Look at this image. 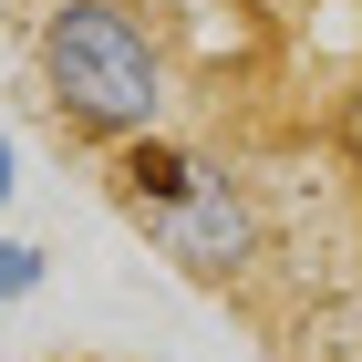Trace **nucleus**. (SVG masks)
<instances>
[{
    "instance_id": "obj_4",
    "label": "nucleus",
    "mask_w": 362,
    "mask_h": 362,
    "mask_svg": "<svg viewBox=\"0 0 362 362\" xmlns=\"http://www.w3.org/2000/svg\"><path fill=\"white\" fill-rule=\"evenodd\" d=\"M42 269H52V259L31 249V238H11V228H0V310L31 300V290H42Z\"/></svg>"
},
{
    "instance_id": "obj_1",
    "label": "nucleus",
    "mask_w": 362,
    "mask_h": 362,
    "mask_svg": "<svg viewBox=\"0 0 362 362\" xmlns=\"http://www.w3.org/2000/svg\"><path fill=\"white\" fill-rule=\"evenodd\" d=\"M31 83L52 104L62 135H83L93 156L135 135H166V42L135 0H42L31 21Z\"/></svg>"
},
{
    "instance_id": "obj_5",
    "label": "nucleus",
    "mask_w": 362,
    "mask_h": 362,
    "mask_svg": "<svg viewBox=\"0 0 362 362\" xmlns=\"http://www.w3.org/2000/svg\"><path fill=\"white\" fill-rule=\"evenodd\" d=\"M11 197H21V145L0 135V207H11Z\"/></svg>"
},
{
    "instance_id": "obj_3",
    "label": "nucleus",
    "mask_w": 362,
    "mask_h": 362,
    "mask_svg": "<svg viewBox=\"0 0 362 362\" xmlns=\"http://www.w3.org/2000/svg\"><path fill=\"white\" fill-rule=\"evenodd\" d=\"M114 166V197L135 207V218H156V207H176V197H197V176H207V156L176 135H135V145H114L104 156Z\"/></svg>"
},
{
    "instance_id": "obj_2",
    "label": "nucleus",
    "mask_w": 362,
    "mask_h": 362,
    "mask_svg": "<svg viewBox=\"0 0 362 362\" xmlns=\"http://www.w3.org/2000/svg\"><path fill=\"white\" fill-rule=\"evenodd\" d=\"M145 238H156V249H166L187 279H249V269H259V249H269L259 197L238 187L228 166H207V176H197V197L156 207V218H145Z\"/></svg>"
}]
</instances>
